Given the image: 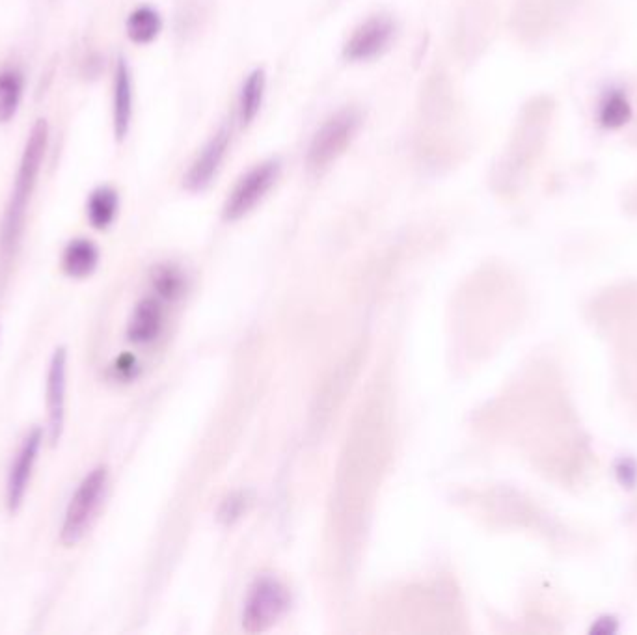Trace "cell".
Wrapping results in <instances>:
<instances>
[{"mask_svg": "<svg viewBox=\"0 0 637 635\" xmlns=\"http://www.w3.org/2000/svg\"><path fill=\"white\" fill-rule=\"evenodd\" d=\"M47 140H49V125L45 120H38L34 123L30 135H28L27 146L23 151L17 177L14 181L12 196L6 205V213L2 218L0 226V248L4 252H12L21 239V233L25 228L27 220L28 205L30 198L36 189V181L40 176L41 164L45 159L47 151Z\"/></svg>", "mask_w": 637, "mask_h": 635, "instance_id": "cell-1", "label": "cell"}, {"mask_svg": "<svg viewBox=\"0 0 637 635\" xmlns=\"http://www.w3.org/2000/svg\"><path fill=\"white\" fill-rule=\"evenodd\" d=\"M289 606L291 595L284 581L272 574L259 576L244 598V630L250 634L269 630L284 617Z\"/></svg>", "mask_w": 637, "mask_h": 635, "instance_id": "cell-2", "label": "cell"}, {"mask_svg": "<svg viewBox=\"0 0 637 635\" xmlns=\"http://www.w3.org/2000/svg\"><path fill=\"white\" fill-rule=\"evenodd\" d=\"M360 123H362V116L353 107H345L338 110L336 114H332L313 135L312 144L308 148V157H306L308 170L321 174L338 159L339 155H343L358 133Z\"/></svg>", "mask_w": 637, "mask_h": 635, "instance_id": "cell-3", "label": "cell"}, {"mask_svg": "<svg viewBox=\"0 0 637 635\" xmlns=\"http://www.w3.org/2000/svg\"><path fill=\"white\" fill-rule=\"evenodd\" d=\"M109 481V470L105 466H97L81 481V485L75 490V494L69 500L60 541L64 546H75L86 535L88 526L94 518L95 511L99 509V503L105 496V488Z\"/></svg>", "mask_w": 637, "mask_h": 635, "instance_id": "cell-4", "label": "cell"}, {"mask_svg": "<svg viewBox=\"0 0 637 635\" xmlns=\"http://www.w3.org/2000/svg\"><path fill=\"white\" fill-rule=\"evenodd\" d=\"M280 170H282V164L278 159H269L248 170L237 181V185L233 187L228 200L224 203V218L228 222H235L246 217L248 213H252L278 181Z\"/></svg>", "mask_w": 637, "mask_h": 635, "instance_id": "cell-5", "label": "cell"}, {"mask_svg": "<svg viewBox=\"0 0 637 635\" xmlns=\"http://www.w3.org/2000/svg\"><path fill=\"white\" fill-rule=\"evenodd\" d=\"M394 34L395 23L390 15H371L354 28L351 38L343 47V56L349 62L373 60L388 49Z\"/></svg>", "mask_w": 637, "mask_h": 635, "instance_id": "cell-6", "label": "cell"}, {"mask_svg": "<svg viewBox=\"0 0 637 635\" xmlns=\"http://www.w3.org/2000/svg\"><path fill=\"white\" fill-rule=\"evenodd\" d=\"M68 351L64 347H58L53 352L49 371H47V414H49V442L51 446H58L62 433H64V421H66V390H68Z\"/></svg>", "mask_w": 637, "mask_h": 635, "instance_id": "cell-7", "label": "cell"}, {"mask_svg": "<svg viewBox=\"0 0 637 635\" xmlns=\"http://www.w3.org/2000/svg\"><path fill=\"white\" fill-rule=\"evenodd\" d=\"M41 444H43V431L40 427H36L27 434V438L23 440V446L15 457L14 466L8 475V485H6V505L10 513H17L23 505L32 470L40 455Z\"/></svg>", "mask_w": 637, "mask_h": 635, "instance_id": "cell-8", "label": "cell"}, {"mask_svg": "<svg viewBox=\"0 0 637 635\" xmlns=\"http://www.w3.org/2000/svg\"><path fill=\"white\" fill-rule=\"evenodd\" d=\"M230 140L231 131L228 127H222L218 133L211 136V140L198 153L196 161L190 164L189 172L185 176V187H187V190L200 192V190L207 189L213 183L220 166L226 159V153H228V148H230Z\"/></svg>", "mask_w": 637, "mask_h": 635, "instance_id": "cell-9", "label": "cell"}, {"mask_svg": "<svg viewBox=\"0 0 637 635\" xmlns=\"http://www.w3.org/2000/svg\"><path fill=\"white\" fill-rule=\"evenodd\" d=\"M164 311L159 300L144 298L135 306L127 325V338L136 345H150L161 336Z\"/></svg>", "mask_w": 637, "mask_h": 635, "instance_id": "cell-10", "label": "cell"}, {"mask_svg": "<svg viewBox=\"0 0 637 635\" xmlns=\"http://www.w3.org/2000/svg\"><path fill=\"white\" fill-rule=\"evenodd\" d=\"M131 118H133V81H131V71L127 62L120 58L116 64V75H114V110H112L114 135L118 142H122L129 133Z\"/></svg>", "mask_w": 637, "mask_h": 635, "instance_id": "cell-11", "label": "cell"}, {"mask_svg": "<svg viewBox=\"0 0 637 635\" xmlns=\"http://www.w3.org/2000/svg\"><path fill=\"white\" fill-rule=\"evenodd\" d=\"M99 265V248L90 239H73L68 243L64 256H62V267L69 278H88L94 274Z\"/></svg>", "mask_w": 637, "mask_h": 635, "instance_id": "cell-12", "label": "cell"}, {"mask_svg": "<svg viewBox=\"0 0 637 635\" xmlns=\"http://www.w3.org/2000/svg\"><path fill=\"white\" fill-rule=\"evenodd\" d=\"M118 211H120V196L112 187L95 189L86 203L88 222L95 230L103 231L110 228L118 217Z\"/></svg>", "mask_w": 637, "mask_h": 635, "instance_id": "cell-13", "label": "cell"}, {"mask_svg": "<svg viewBox=\"0 0 637 635\" xmlns=\"http://www.w3.org/2000/svg\"><path fill=\"white\" fill-rule=\"evenodd\" d=\"M265 86H267V77L263 69H254L243 82L241 95H239V120L244 127L256 120L259 109L263 105Z\"/></svg>", "mask_w": 637, "mask_h": 635, "instance_id": "cell-14", "label": "cell"}, {"mask_svg": "<svg viewBox=\"0 0 637 635\" xmlns=\"http://www.w3.org/2000/svg\"><path fill=\"white\" fill-rule=\"evenodd\" d=\"M127 36L133 43L146 45L155 40L163 30V19L157 10L150 6H140L127 17Z\"/></svg>", "mask_w": 637, "mask_h": 635, "instance_id": "cell-15", "label": "cell"}, {"mask_svg": "<svg viewBox=\"0 0 637 635\" xmlns=\"http://www.w3.org/2000/svg\"><path fill=\"white\" fill-rule=\"evenodd\" d=\"M23 95V75L15 69L0 73V123L14 120Z\"/></svg>", "mask_w": 637, "mask_h": 635, "instance_id": "cell-16", "label": "cell"}, {"mask_svg": "<svg viewBox=\"0 0 637 635\" xmlns=\"http://www.w3.org/2000/svg\"><path fill=\"white\" fill-rule=\"evenodd\" d=\"M151 284L159 297L166 298V300H176L185 291V276H183V272L172 265H161L153 271Z\"/></svg>", "mask_w": 637, "mask_h": 635, "instance_id": "cell-17", "label": "cell"}, {"mask_svg": "<svg viewBox=\"0 0 637 635\" xmlns=\"http://www.w3.org/2000/svg\"><path fill=\"white\" fill-rule=\"evenodd\" d=\"M628 118V103L624 101L623 95H611L602 107V122L608 127L623 125Z\"/></svg>", "mask_w": 637, "mask_h": 635, "instance_id": "cell-18", "label": "cell"}, {"mask_svg": "<svg viewBox=\"0 0 637 635\" xmlns=\"http://www.w3.org/2000/svg\"><path fill=\"white\" fill-rule=\"evenodd\" d=\"M114 373L120 380L135 379L136 373H138V362H136L135 356L129 354V352H123L122 356L114 362Z\"/></svg>", "mask_w": 637, "mask_h": 635, "instance_id": "cell-19", "label": "cell"}, {"mask_svg": "<svg viewBox=\"0 0 637 635\" xmlns=\"http://www.w3.org/2000/svg\"><path fill=\"white\" fill-rule=\"evenodd\" d=\"M244 507H246L244 496H231V498L224 501V505L220 509V518L226 520V522H233V520H237L243 514Z\"/></svg>", "mask_w": 637, "mask_h": 635, "instance_id": "cell-20", "label": "cell"}, {"mask_svg": "<svg viewBox=\"0 0 637 635\" xmlns=\"http://www.w3.org/2000/svg\"><path fill=\"white\" fill-rule=\"evenodd\" d=\"M101 68H103L101 58H99V56H92V58L86 62V75L95 79V77L101 73Z\"/></svg>", "mask_w": 637, "mask_h": 635, "instance_id": "cell-21", "label": "cell"}]
</instances>
